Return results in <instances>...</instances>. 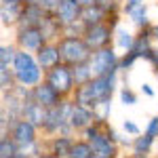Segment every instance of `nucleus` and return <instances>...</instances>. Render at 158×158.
<instances>
[{"label": "nucleus", "mask_w": 158, "mask_h": 158, "mask_svg": "<svg viewBox=\"0 0 158 158\" xmlns=\"http://www.w3.org/2000/svg\"><path fill=\"white\" fill-rule=\"evenodd\" d=\"M15 51L11 49V47H2V68H6V63L13 59H17V55H13Z\"/></svg>", "instance_id": "b1692460"}, {"label": "nucleus", "mask_w": 158, "mask_h": 158, "mask_svg": "<svg viewBox=\"0 0 158 158\" xmlns=\"http://www.w3.org/2000/svg\"><path fill=\"white\" fill-rule=\"evenodd\" d=\"M55 152H57V156H63V154H70L72 152V143H70V139H59V141H55Z\"/></svg>", "instance_id": "412c9836"}, {"label": "nucleus", "mask_w": 158, "mask_h": 158, "mask_svg": "<svg viewBox=\"0 0 158 158\" xmlns=\"http://www.w3.org/2000/svg\"><path fill=\"white\" fill-rule=\"evenodd\" d=\"M86 137H89L91 148H93V152L97 154V158H112L114 156V148L110 143V139L101 137V135L97 133V129H86Z\"/></svg>", "instance_id": "39448f33"}, {"label": "nucleus", "mask_w": 158, "mask_h": 158, "mask_svg": "<svg viewBox=\"0 0 158 158\" xmlns=\"http://www.w3.org/2000/svg\"><path fill=\"white\" fill-rule=\"evenodd\" d=\"M91 154H93V148L89 143H76L72 146V152H70L72 158H91Z\"/></svg>", "instance_id": "dca6fc26"}, {"label": "nucleus", "mask_w": 158, "mask_h": 158, "mask_svg": "<svg viewBox=\"0 0 158 158\" xmlns=\"http://www.w3.org/2000/svg\"><path fill=\"white\" fill-rule=\"evenodd\" d=\"M93 114L97 116L99 120L108 118V114H110V99H99L97 103L93 106Z\"/></svg>", "instance_id": "f3484780"}, {"label": "nucleus", "mask_w": 158, "mask_h": 158, "mask_svg": "<svg viewBox=\"0 0 158 158\" xmlns=\"http://www.w3.org/2000/svg\"><path fill=\"white\" fill-rule=\"evenodd\" d=\"M59 53L63 59L82 65L89 59V44H85L78 38H65V40H61V44H59Z\"/></svg>", "instance_id": "f03ea898"}, {"label": "nucleus", "mask_w": 158, "mask_h": 158, "mask_svg": "<svg viewBox=\"0 0 158 158\" xmlns=\"http://www.w3.org/2000/svg\"><path fill=\"white\" fill-rule=\"evenodd\" d=\"M59 57H61L59 49H55V47H42V49H40V55H38V61H40L42 68H51V65L57 68Z\"/></svg>", "instance_id": "f8f14e48"}, {"label": "nucleus", "mask_w": 158, "mask_h": 158, "mask_svg": "<svg viewBox=\"0 0 158 158\" xmlns=\"http://www.w3.org/2000/svg\"><path fill=\"white\" fill-rule=\"evenodd\" d=\"M78 2H80L82 6H93V4H95L97 0H78Z\"/></svg>", "instance_id": "c756f323"}, {"label": "nucleus", "mask_w": 158, "mask_h": 158, "mask_svg": "<svg viewBox=\"0 0 158 158\" xmlns=\"http://www.w3.org/2000/svg\"><path fill=\"white\" fill-rule=\"evenodd\" d=\"M19 42L23 44L25 49H42L44 32H42L40 27H25V30H21Z\"/></svg>", "instance_id": "423d86ee"}, {"label": "nucleus", "mask_w": 158, "mask_h": 158, "mask_svg": "<svg viewBox=\"0 0 158 158\" xmlns=\"http://www.w3.org/2000/svg\"><path fill=\"white\" fill-rule=\"evenodd\" d=\"M141 89H143V93H146V95H150V97L154 95V91H152V86H150V85H141Z\"/></svg>", "instance_id": "c85d7f7f"}, {"label": "nucleus", "mask_w": 158, "mask_h": 158, "mask_svg": "<svg viewBox=\"0 0 158 158\" xmlns=\"http://www.w3.org/2000/svg\"><path fill=\"white\" fill-rule=\"evenodd\" d=\"M23 114H25V120L30 124H44L47 118H49V114L44 112V108L40 103H27V106H23Z\"/></svg>", "instance_id": "9b49d317"}, {"label": "nucleus", "mask_w": 158, "mask_h": 158, "mask_svg": "<svg viewBox=\"0 0 158 158\" xmlns=\"http://www.w3.org/2000/svg\"><path fill=\"white\" fill-rule=\"evenodd\" d=\"M156 133H158V116H154V118L150 120V127H148V135L154 137Z\"/></svg>", "instance_id": "a878e982"}, {"label": "nucleus", "mask_w": 158, "mask_h": 158, "mask_svg": "<svg viewBox=\"0 0 158 158\" xmlns=\"http://www.w3.org/2000/svg\"><path fill=\"white\" fill-rule=\"evenodd\" d=\"M152 139L154 137H150V135H146V137H139L137 141H135V152L141 156V152H148L150 150V146H152Z\"/></svg>", "instance_id": "aec40b11"}, {"label": "nucleus", "mask_w": 158, "mask_h": 158, "mask_svg": "<svg viewBox=\"0 0 158 158\" xmlns=\"http://www.w3.org/2000/svg\"><path fill=\"white\" fill-rule=\"evenodd\" d=\"M34 95H36V103H40L42 108H57V103H59V93L51 85L38 86Z\"/></svg>", "instance_id": "0eeeda50"}, {"label": "nucleus", "mask_w": 158, "mask_h": 158, "mask_svg": "<svg viewBox=\"0 0 158 158\" xmlns=\"http://www.w3.org/2000/svg\"><path fill=\"white\" fill-rule=\"evenodd\" d=\"M76 70H78V72H74V80H76V85H82V82H86V80L93 76L91 68H86V65H78Z\"/></svg>", "instance_id": "6ab92c4d"}, {"label": "nucleus", "mask_w": 158, "mask_h": 158, "mask_svg": "<svg viewBox=\"0 0 158 158\" xmlns=\"http://www.w3.org/2000/svg\"><path fill=\"white\" fill-rule=\"evenodd\" d=\"M110 40V30L106 25H93L89 27V34H86V44L89 47H103Z\"/></svg>", "instance_id": "1a4fd4ad"}, {"label": "nucleus", "mask_w": 158, "mask_h": 158, "mask_svg": "<svg viewBox=\"0 0 158 158\" xmlns=\"http://www.w3.org/2000/svg\"><path fill=\"white\" fill-rule=\"evenodd\" d=\"M13 137H15V141L21 143V146H32V141H34V124H30L27 120H21L15 127Z\"/></svg>", "instance_id": "9d476101"}, {"label": "nucleus", "mask_w": 158, "mask_h": 158, "mask_svg": "<svg viewBox=\"0 0 158 158\" xmlns=\"http://www.w3.org/2000/svg\"><path fill=\"white\" fill-rule=\"evenodd\" d=\"M57 15H59V19L63 23H74L80 15V2L78 0H61Z\"/></svg>", "instance_id": "6e6552de"}, {"label": "nucleus", "mask_w": 158, "mask_h": 158, "mask_svg": "<svg viewBox=\"0 0 158 158\" xmlns=\"http://www.w3.org/2000/svg\"><path fill=\"white\" fill-rule=\"evenodd\" d=\"M0 148H2V158H15V156H17L15 146H13V141H9V139H2Z\"/></svg>", "instance_id": "4be33fe9"}, {"label": "nucleus", "mask_w": 158, "mask_h": 158, "mask_svg": "<svg viewBox=\"0 0 158 158\" xmlns=\"http://www.w3.org/2000/svg\"><path fill=\"white\" fill-rule=\"evenodd\" d=\"M129 17L133 19L135 23H146V6L143 4H137V6H127Z\"/></svg>", "instance_id": "2eb2a0df"}, {"label": "nucleus", "mask_w": 158, "mask_h": 158, "mask_svg": "<svg viewBox=\"0 0 158 158\" xmlns=\"http://www.w3.org/2000/svg\"><path fill=\"white\" fill-rule=\"evenodd\" d=\"M135 59H137V55H135L133 51H131V53H129V55H127V57L122 59V65H124V68H129V65H131V63H133Z\"/></svg>", "instance_id": "bb28decb"}, {"label": "nucleus", "mask_w": 158, "mask_h": 158, "mask_svg": "<svg viewBox=\"0 0 158 158\" xmlns=\"http://www.w3.org/2000/svg\"><path fill=\"white\" fill-rule=\"evenodd\" d=\"M116 44H118V49L127 51V49H133V36H131V32H127L124 27H118V32H116Z\"/></svg>", "instance_id": "4468645a"}, {"label": "nucleus", "mask_w": 158, "mask_h": 158, "mask_svg": "<svg viewBox=\"0 0 158 158\" xmlns=\"http://www.w3.org/2000/svg\"><path fill=\"white\" fill-rule=\"evenodd\" d=\"M120 99H122L124 106H135V103H137V97H135L129 89H122V91H120Z\"/></svg>", "instance_id": "5701e85b"}, {"label": "nucleus", "mask_w": 158, "mask_h": 158, "mask_svg": "<svg viewBox=\"0 0 158 158\" xmlns=\"http://www.w3.org/2000/svg\"><path fill=\"white\" fill-rule=\"evenodd\" d=\"M154 34H156V36H158V25H156V27H154Z\"/></svg>", "instance_id": "2f4dec72"}, {"label": "nucleus", "mask_w": 158, "mask_h": 158, "mask_svg": "<svg viewBox=\"0 0 158 158\" xmlns=\"http://www.w3.org/2000/svg\"><path fill=\"white\" fill-rule=\"evenodd\" d=\"M89 122H91V112L86 108L76 106L72 110V114H70V124L76 127V129H85V127H89Z\"/></svg>", "instance_id": "ddd939ff"}, {"label": "nucleus", "mask_w": 158, "mask_h": 158, "mask_svg": "<svg viewBox=\"0 0 158 158\" xmlns=\"http://www.w3.org/2000/svg\"><path fill=\"white\" fill-rule=\"evenodd\" d=\"M72 82H74V74L63 68V65H57L53 68V72L49 74V85L57 91V93H68L72 89Z\"/></svg>", "instance_id": "20e7f679"}, {"label": "nucleus", "mask_w": 158, "mask_h": 158, "mask_svg": "<svg viewBox=\"0 0 158 158\" xmlns=\"http://www.w3.org/2000/svg\"><path fill=\"white\" fill-rule=\"evenodd\" d=\"M36 2L42 9H59V4H61V0H36Z\"/></svg>", "instance_id": "393cba45"}, {"label": "nucleus", "mask_w": 158, "mask_h": 158, "mask_svg": "<svg viewBox=\"0 0 158 158\" xmlns=\"http://www.w3.org/2000/svg\"><path fill=\"white\" fill-rule=\"evenodd\" d=\"M40 158H49V156H40Z\"/></svg>", "instance_id": "473e14b6"}, {"label": "nucleus", "mask_w": 158, "mask_h": 158, "mask_svg": "<svg viewBox=\"0 0 158 158\" xmlns=\"http://www.w3.org/2000/svg\"><path fill=\"white\" fill-rule=\"evenodd\" d=\"M124 131H129V133H139V129H137V124H133V122H129V120H124Z\"/></svg>", "instance_id": "cd10ccee"}, {"label": "nucleus", "mask_w": 158, "mask_h": 158, "mask_svg": "<svg viewBox=\"0 0 158 158\" xmlns=\"http://www.w3.org/2000/svg\"><path fill=\"white\" fill-rule=\"evenodd\" d=\"M15 76L21 85H36L40 80V70L30 53H17L15 59Z\"/></svg>", "instance_id": "f257e3e1"}, {"label": "nucleus", "mask_w": 158, "mask_h": 158, "mask_svg": "<svg viewBox=\"0 0 158 158\" xmlns=\"http://www.w3.org/2000/svg\"><path fill=\"white\" fill-rule=\"evenodd\" d=\"M137 4H141V0H127V6H137Z\"/></svg>", "instance_id": "7c9ffc66"}, {"label": "nucleus", "mask_w": 158, "mask_h": 158, "mask_svg": "<svg viewBox=\"0 0 158 158\" xmlns=\"http://www.w3.org/2000/svg\"><path fill=\"white\" fill-rule=\"evenodd\" d=\"M99 17H101V6H86V11H85V21H86L89 25H91V23L97 25Z\"/></svg>", "instance_id": "a211bd4d"}, {"label": "nucleus", "mask_w": 158, "mask_h": 158, "mask_svg": "<svg viewBox=\"0 0 158 158\" xmlns=\"http://www.w3.org/2000/svg\"><path fill=\"white\" fill-rule=\"evenodd\" d=\"M114 65H116V55L110 49H101L93 55L89 68H91V72H93L95 78H103V76H110L114 72Z\"/></svg>", "instance_id": "7ed1b4c3"}]
</instances>
